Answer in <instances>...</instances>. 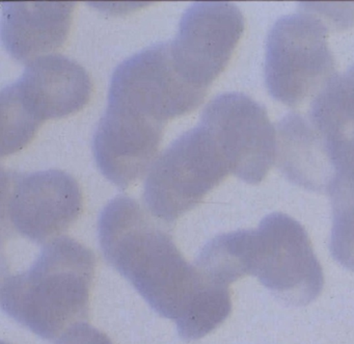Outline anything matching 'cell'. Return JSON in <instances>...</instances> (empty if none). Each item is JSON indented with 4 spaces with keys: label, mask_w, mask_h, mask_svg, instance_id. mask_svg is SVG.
Returning <instances> with one entry per match:
<instances>
[{
    "label": "cell",
    "mask_w": 354,
    "mask_h": 344,
    "mask_svg": "<svg viewBox=\"0 0 354 344\" xmlns=\"http://www.w3.org/2000/svg\"><path fill=\"white\" fill-rule=\"evenodd\" d=\"M230 173L223 149L200 122L155 161L145 182L147 210L158 221L174 223L200 204Z\"/></svg>",
    "instance_id": "4"
},
{
    "label": "cell",
    "mask_w": 354,
    "mask_h": 344,
    "mask_svg": "<svg viewBox=\"0 0 354 344\" xmlns=\"http://www.w3.org/2000/svg\"><path fill=\"white\" fill-rule=\"evenodd\" d=\"M243 30V15L233 3L190 6L169 42L179 75L190 86L208 90L229 64Z\"/></svg>",
    "instance_id": "9"
},
{
    "label": "cell",
    "mask_w": 354,
    "mask_h": 344,
    "mask_svg": "<svg viewBox=\"0 0 354 344\" xmlns=\"http://www.w3.org/2000/svg\"><path fill=\"white\" fill-rule=\"evenodd\" d=\"M92 95L88 72L64 55H48L30 62L19 80L1 90V155L28 144L49 119L84 109Z\"/></svg>",
    "instance_id": "3"
},
{
    "label": "cell",
    "mask_w": 354,
    "mask_h": 344,
    "mask_svg": "<svg viewBox=\"0 0 354 344\" xmlns=\"http://www.w3.org/2000/svg\"><path fill=\"white\" fill-rule=\"evenodd\" d=\"M254 230H238L211 239L196 259L201 275L215 283L229 286L252 275Z\"/></svg>",
    "instance_id": "14"
},
{
    "label": "cell",
    "mask_w": 354,
    "mask_h": 344,
    "mask_svg": "<svg viewBox=\"0 0 354 344\" xmlns=\"http://www.w3.org/2000/svg\"><path fill=\"white\" fill-rule=\"evenodd\" d=\"M207 91L188 84L174 66L169 42L158 43L122 62L113 72L109 103L167 124L200 107Z\"/></svg>",
    "instance_id": "8"
},
{
    "label": "cell",
    "mask_w": 354,
    "mask_h": 344,
    "mask_svg": "<svg viewBox=\"0 0 354 344\" xmlns=\"http://www.w3.org/2000/svg\"><path fill=\"white\" fill-rule=\"evenodd\" d=\"M57 344H113V342L96 327L82 323L66 332Z\"/></svg>",
    "instance_id": "16"
},
{
    "label": "cell",
    "mask_w": 354,
    "mask_h": 344,
    "mask_svg": "<svg viewBox=\"0 0 354 344\" xmlns=\"http://www.w3.org/2000/svg\"><path fill=\"white\" fill-rule=\"evenodd\" d=\"M165 124L120 105H107L93 141L102 175L122 190L140 180L156 161Z\"/></svg>",
    "instance_id": "11"
},
{
    "label": "cell",
    "mask_w": 354,
    "mask_h": 344,
    "mask_svg": "<svg viewBox=\"0 0 354 344\" xmlns=\"http://www.w3.org/2000/svg\"><path fill=\"white\" fill-rule=\"evenodd\" d=\"M327 194L333 207L331 255L345 269L354 271V165L339 170Z\"/></svg>",
    "instance_id": "15"
},
{
    "label": "cell",
    "mask_w": 354,
    "mask_h": 344,
    "mask_svg": "<svg viewBox=\"0 0 354 344\" xmlns=\"http://www.w3.org/2000/svg\"><path fill=\"white\" fill-rule=\"evenodd\" d=\"M337 169L354 143V65L335 76L310 102L306 116Z\"/></svg>",
    "instance_id": "13"
},
{
    "label": "cell",
    "mask_w": 354,
    "mask_h": 344,
    "mask_svg": "<svg viewBox=\"0 0 354 344\" xmlns=\"http://www.w3.org/2000/svg\"><path fill=\"white\" fill-rule=\"evenodd\" d=\"M3 221L36 244H48L71 227L82 211L80 184L66 172L3 171Z\"/></svg>",
    "instance_id": "7"
},
{
    "label": "cell",
    "mask_w": 354,
    "mask_h": 344,
    "mask_svg": "<svg viewBox=\"0 0 354 344\" xmlns=\"http://www.w3.org/2000/svg\"><path fill=\"white\" fill-rule=\"evenodd\" d=\"M328 30L312 11L283 16L266 43L265 82L275 100L296 107L314 99L333 78Z\"/></svg>",
    "instance_id": "5"
},
{
    "label": "cell",
    "mask_w": 354,
    "mask_h": 344,
    "mask_svg": "<svg viewBox=\"0 0 354 344\" xmlns=\"http://www.w3.org/2000/svg\"><path fill=\"white\" fill-rule=\"evenodd\" d=\"M73 3H5L1 40L8 53L30 64L63 46L71 28Z\"/></svg>",
    "instance_id": "12"
},
{
    "label": "cell",
    "mask_w": 354,
    "mask_h": 344,
    "mask_svg": "<svg viewBox=\"0 0 354 344\" xmlns=\"http://www.w3.org/2000/svg\"><path fill=\"white\" fill-rule=\"evenodd\" d=\"M140 203L115 197L101 211L99 242L104 258L157 313L171 319L181 338L214 311L219 290L184 259L173 236Z\"/></svg>",
    "instance_id": "1"
},
{
    "label": "cell",
    "mask_w": 354,
    "mask_h": 344,
    "mask_svg": "<svg viewBox=\"0 0 354 344\" xmlns=\"http://www.w3.org/2000/svg\"><path fill=\"white\" fill-rule=\"evenodd\" d=\"M201 123L223 149L231 173L250 184L266 177L277 159V129L262 105L239 93L221 94L207 105Z\"/></svg>",
    "instance_id": "10"
},
{
    "label": "cell",
    "mask_w": 354,
    "mask_h": 344,
    "mask_svg": "<svg viewBox=\"0 0 354 344\" xmlns=\"http://www.w3.org/2000/svg\"><path fill=\"white\" fill-rule=\"evenodd\" d=\"M95 269L90 248L68 236L55 238L28 271L3 278L1 308L40 337L59 339L88 320Z\"/></svg>",
    "instance_id": "2"
},
{
    "label": "cell",
    "mask_w": 354,
    "mask_h": 344,
    "mask_svg": "<svg viewBox=\"0 0 354 344\" xmlns=\"http://www.w3.org/2000/svg\"><path fill=\"white\" fill-rule=\"evenodd\" d=\"M252 275L281 302L304 306L320 296L322 267L301 224L271 213L254 230Z\"/></svg>",
    "instance_id": "6"
}]
</instances>
